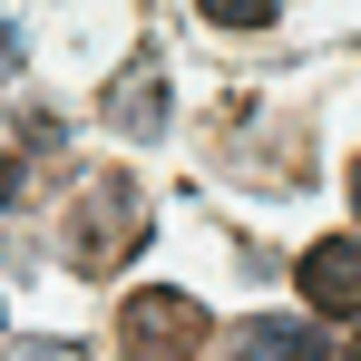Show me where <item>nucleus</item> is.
Returning a JSON list of instances; mask_svg holds the SVG:
<instances>
[{
    "label": "nucleus",
    "mask_w": 361,
    "mask_h": 361,
    "mask_svg": "<svg viewBox=\"0 0 361 361\" xmlns=\"http://www.w3.org/2000/svg\"><path fill=\"white\" fill-rule=\"evenodd\" d=\"M137 235H147V215H137V176L108 166V176L78 185V205H68V264H78V274H118Z\"/></svg>",
    "instance_id": "1"
},
{
    "label": "nucleus",
    "mask_w": 361,
    "mask_h": 361,
    "mask_svg": "<svg viewBox=\"0 0 361 361\" xmlns=\"http://www.w3.org/2000/svg\"><path fill=\"white\" fill-rule=\"evenodd\" d=\"M195 10H205L215 30H264V20H274L283 0H195Z\"/></svg>",
    "instance_id": "6"
},
{
    "label": "nucleus",
    "mask_w": 361,
    "mask_h": 361,
    "mask_svg": "<svg viewBox=\"0 0 361 361\" xmlns=\"http://www.w3.org/2000/svg\"><path fill=\"white\" fill-rule=\"evenodd\" d=\"M118 342H127V361H195L205 352V302L195 293H127Z\"/></svg>",
    "instance_id": "2"
},
{
    "label": "nucleus",
    "mask_w": 361,
    "mask_h": 361,
    "mask_svg": "<svg viewBox=\"0 0 361 361\" xmlns=\"http://www.w3.org/2000/svg\"><path fill=\"white\" fill-rule=\"evenodd\" d=\"M10 361H88L78 342H10Z\"/></svg>",
    "instance_id": "7"
},
{
    "label": "nucleus",
    "mask_w": 361,
    "mask_h": 361,
    "mask_svg": "<svg viewBox=\"0 0 361 361\" xmlns=\"http://www.w3.org/2000/svg\"><path fill=\"white\" fill-rule=\"evenodd\" d=\"M352 205H361V166H352Z\"/></svg>",
    "instance_id": "10"
},
{
    "label": "nucleus",
    "mask_w": 361,
    "mask_h": 361,
    "mask_svg": "<svg viewBox=\"0 0 361 361\" xmlns=\"http://www.w3.org/2000/svg\"><path fill=\"white\" fill-rule=\"evenodd\" d=\"M10 68H20V30L0 20V78H10Z\"/></svg>",
    "instance_id": "8"
},
{
    "label": "nucleus",
    "mask_w": 361,
    "mask_h": 361,
    "mask_svg": "<svg viewBox=\"0 0 361 361\" xmlns=\"http://www.w3.org/2000/svg\"><path fill=\"white\" fill-rule=\"evenodd\" d=\"M108 118H118L127 137H157V127H166V78H157V68H127L118 88H108Z\"/></svg>",
    "instance_id": "5"
},
{
    "label": "nucleus",
    "mask_w": 361,
    "mask_h": 361,
    "mask_svg": "<svg viewBox=\"0 0 361 361\" xmlns=\"http://www.w3.org/2000/svg\"><path fill=\"white\" fill-rule=\"evenodd\" d=\"M225 361H322V332L264 312V322H235V332H225Z\"/></svg>",
    "instance_id": "4"
},
{
    "label": "nucleus",
    "mask_w": 361,
    "mask_h": 361,
    "mask_svg": "<svg viewBox=\"0 0 361 361\" xmlns=\"http://www.w3.org/2000/svg\"><path fill=\"white\" fill-rule=\"evenodd\" d=\"M302 302L332 322H361V235H322L302 254Z\"/></svg>",
    "instance_id": "3"
},
{
    "label": "nucleus",
    "mask_w": 361,
    "mask_h": 361,
    "mask_svg": "<svg viewBox=\"0 0 361 361\" xmlns=\"http://www.w3.org/2000/svg\"><path fill=\"white\" fill-rule=\"evenodd\" d=\"M10 185H20V157H10V147H0V205H10Z\"/></svg>",
    "instance_id": "9"
}]
</instances>
